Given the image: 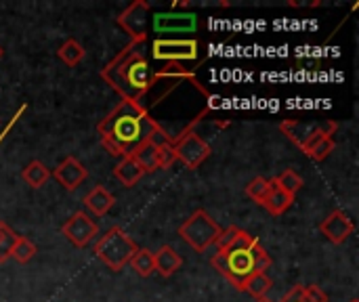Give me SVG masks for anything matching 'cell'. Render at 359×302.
Masks as SVG:
<instances>
[{
	"instance_id": "cell-1",
	"label": "cell",
	"mask_w": 359,
	"mask_h": 302,
	"mask_svg": "<svg viewBox=\"0 0 359 302\" xmlns=\"http://www.w3.org/2000/svg\"><path fill=\"white\" fill-rule=\"evenodd\" d=\"M101 145L109 156L126 158L141 143L149 141L156 132H162L156 122L139 107L128 101H120L97 126ZM164 135V132H162Z\"/></svg>"
},
{
	"instance_id": "cell-2",
	"label": "cell",
	"mask_w": 359,
	"mask_h": 302,
	"mask_svg": "<svg viewBox=\"0 0 359 302\" xmlns=\"http://www.w3.org/2000/svg\"><path fill=\"white\" fill-rule=\"evenodd\" d=\"M156 76H158V71L151 69L149 59L143 48V42L126 44L101 69V78L122 97V101H128L133 105L141 103V99L154 86Z\"/></svg>"
},
{
	"instance_id": "cell-3",
	"label": "cell",
	"mask_w": 359,
	"mask_h": 302,
	"mask_svg": "<svg viewBox=\"0 0 359 302\" xmlns=\"http://www.w3.org/2000/svg\"><path fill=\"white\" fill-rule=\"evenodd\" d=\"M210 263L236 290L242 292L246 280L259 273H267L271 267V256L255 235L242 229L238 240L225 252H217Z\"/></svg>"
},
{
	"instance_id": "cell-4",
	"label": "cell",
	"mask_w": 359,
	"mask_h": 302,
	"mask_svg": "<svg viewBox=\"0 0 359 302\" xmlns=\"http://www.w3.org/2000/svg\"><path fill=\"white\" fill-rule=\"evenodd\" d=\"M137 252V244L133 242V238L122 229V227H111L97 244H95V256L114 273L122 271L133 254Z\"/></svg>"
},
{
	"instance_id": "cell-5",
	"label": "cell",
	"mask_w": 359,
	"mask_h": 302,
	"mask_svg": "<svg viewBox=\"0 0 359 302\" xmlns=\"http://www.w3.org/2000/svg\"><path fill=\"white\" fill-rule=\"evenodd\" d=\"M223 229L206 210H196L189 219H185L179 227V238L198 254H204L210 246H215L219 233Z\"/></svg>"
},
{
	"instance_id": "cell-6",
	"label": "cell",
	"mask_w": 359,
	"mask_h": 302,
	"mask_svg": "<svg viewBox=\"0 0 359 302\" xmlns=\"http://www.w3.org/2000/svg\"><path fill=\"white\" fill-rule=\"evenodd\" d=\"M200 53L198 40H170V38H158L151 44V57L162 63H185V61H196Z\"/></svg>"
},
{
	"instance_id": "cell-7",
	"label": "cell",
	"mask_w": 359,
	"mask_h": 302,
	"mask_svg": "<svg viewBox=\"0 0 359 302\" xmlns=\"http://www.w3.org/2000/svg\"><path fill=\"white\" fill-rule=\"evenodd\" d=\"M172 147H175L177 160L183 162L185 168H189V170L200 168V166L210 158V153H212V147H210L200 135H196L194 130H189V132H185L183 137H179V139L172 143Z\"/></svg>"
},
{
	"instance_id": "cell-8",
	"label": "cell",
	"mask_w": 359,
	"mask_h": 302,
	"mask_svg": "<svg viewBox=\"0 0 359 302\" xmlns=\"http://www.w3.org/2000/svg\"><path fill=\"white\" fill-rule=\"evenodd\" d=\"M147 21H149V2L147 0H135L116 19V23L130 36V42L147 40Z\"/></svg>"
},
{
	"instance_id": "cell-9",
	"label": "cell",
	"mask_w": 359,
	"mask_h": 302,
	"mask_svg": "<svg viewBox=\"0 0 359 302\" xmlns=\"http://www.w3.org/2000/svg\"><path fill=\"white\" fill-rule=\"evenodd\" d=\"M61 235L76 248H86L97 235H99V225L90 219L86 212H74L63 225H61Z\"/></svg>"
},
{
	"instance_id": "cell-10",
	"label": "cell",
	"mask_w": 359,
	"mask_h": 302,
	"mask_svg": "<svg viewBox=\"0 0 359 302\" xmlns=\"http://www.w3.org/2000/svg\"><path fill=\"white\" fill-rule=\"evenodd\" d=\"M353 231H355V225H353V221L349 219V214L347 212H343V210H332L322 223H320V233L328 240V242H332V244H343V242H347L349 240V235H353Z\"/></svg>"
},
{
	"instance_id": "cell-11",
	"label": "cell",
	"mask_w": 359,
	"mask_h": 302,
	"mask_svg": "<svg viewBox=\"0 0 359 302\" xmlns=\"http://www.w3.org/2000/svg\"><path fill=\"white\" fill-rule=\"evenodd\" d=\"M50 177L63 187V189H67V191H76L84 181H86V177H88V170H86V166L78 160V158H74V156H67L53 172H50Z\"/></svg>"
},
{
	"instance_id": "cell-12",
	"label": "cell",
	"mask_w": 359,
	"mask_h": 302,
	"mask_svg": "<svg viewBox=\"0 0 359 302\" xmlns=\"http://www.w3.org/2000/svg\"><path fill=\"white\" fill-rule=\"evenodd\" d=\"M198 27V17L189 13H160L154 17V29L158 34H191Z\"/></svg>"
},
{
	"instance_id": "cell-13",
	"label": "cell",
	"mask_w": 359,
	"mask_h": 302,
	"mask_svg": "<svg viewBox=\"0 0 359 302\" xmlns=\"http://www.w3.org/2000/svg\"><path fill=\"white\" fill-rule=\"evenodd\" d=\"M322 126H324V122H320V124H309V122H303V120H284V122L280 124V130H282L299 149H303L305 143H307L316 132H320Z\"/></svg>"
},
{
	"instance_id": "cell-14",
	"label": "cell",
	"mask_w": 359,
	"mask_h": 302,
	"mask_svg": "<svg viewBox=\"0 0 359 302\" xmlns=\"http://www.w3.org/2000/svg\"><path fill=\"white\" fill-rule=\"evenodd\" d=\"M84 206L90 214L95 217H105L114 206H116V198L114 193H109L103 185H97L93 187L86 195H84Z\"/></svg>"
},
{
	"instance_id": "cell-15",
	"label": "cell",
	"mask_w": 359,
	"mask_h": 302,
	"mask_svg": "<svg viewBox=\"0 0 359 302\" xmlns=\"http://www.w3.org/2000/svg\"><path fill=\"white\" fill-rule=\"evenodd\" d=\"M181 267H183V259L179 256V252H175L172 246L166 244V246L158 248V252H154V269L158 271V275L170 277Z\"/></svg>"
},
{
	"instance_id": "cell-16",
	"label": "cell",
	"mask_w": 359,
	"mask_h": 302,
	"mask_svg": "<svg viewBox=\"0 0 359 302\" xmlns=\"http://www.w3.org/2000/svg\"><path fill=\"white\" fill-rule=\"evenodd\" d=\"M269 183H271V191H269L267 200L263 202V208H265L269 214H273V217H282L284 212H288V210L292 208L294 198L288 195V193H284L282 189H278V185H276L273 179H269Z\"/></svg>"
},
{
	"instance_id": "cell-17",
	"label": "cell",
	"mask_w": 359,
	"mask_h": 302,
	"mask_svg": "<svg viewBox=\"0 0 359 302\" xmlns=\"http://www.w3.org/2000/svg\"><path fill=\"white\" fill-rule=\"evenodd\" d=\"M114 177H116L124 187H133V185H137V183L143 179V170L139 168V164H137L130 156H126V158H122L120 164L114 168Z\"/></svg>"
},
{
	"instance_id": "cell-18",
	"label": "cell",
	"mask_w": 359,
	"mask_h": 302,
	"mask_svg": "<svg viewBox=\"0 0 359 302\" xmlns=\"http://www.w3.org/2000/svg\"><path fill=\"white\" fill-rule=\"evenodd\" d=\"M21 179L25 185H29L32 189H40L46 185V181L50 179V170L40 162V160H32L23 170H21Z\"/></svg>"
},
{
	"instance_id": "cell-19",
	"label": "cell",
	"mask_w": 359,
	"mask_h": 302,
	"mask_svg": "<svg viewBox=\"0 0 359 302\" xmlns=\"http://www.w3.org/2000/svg\"><path fill=\"white\" fill-rule=\"evenodd\" d=\"M130 158L139 164V168L143 170V174H149V172H156L158 170V162H156V145L151 141H145L141 143L133 153Z\"/></svg>"
},
{
	"instance_id": "cell-20",
	"label": "cell",
	"mask_w": 359,
	"mask_h": 302,
	"mask_svg": "<svg viewBox=\"0 0 359 302\" xmlns=\"http://www.w3.org/2000/svg\"><path fill=\"white\" fill-rule=\"evenodd\" d=\"M86 50L84 46L76 40V38H67L59 48H57V57L67 65V67H76L78 63H82Z\"/></svg>"
},
{
	"instance_id": "cell-21",
	"label": "cell",
	"mask_w": 359,
	"mask_h": 302,
	"mask_svg": "<svg viewBox=\"0 0 359 302\" xmlns=\"http://www.w3.org/2000/svg\"><path fill=\"white\" fill-rule=\"evenodd\" d=\"M273 181H276L278 189H282L284 193H288V195H292V198H294V195L303 189V185H305L303 177H301L297 170H292V168L280 172L278 177H273Z\"/></svg>"
},
{
	"instance_id": "cell-22",
	"label": "cell",
	"mask_w": 359,
	"mask_h": 302,
	"mask_svg": "<svg viewBox=\"0 0 359 302\" xmlns=\"http://www.w3.org/2000/svg\"><path fill=\"white\" fill-rule=\"evenodd\" d=\"M128 265L141 277H149L151 273H156V269H154V252L147 250V248H137V252L133 254Z\"/></svg>"
},
{
	"instance_id": "cell-23",
	"label": "cell",
	"mask_w": 359,
	"mask_h": 302,
	"mask_svg": "<svg viewBox=\"0 0 359 302\" xmlns=\"http://www.w3.org/2000/svg\"><path fill=\"white\" fill-rule=\"evenodd\" d=\"M273 282L267 273H259V275H252L250 280H246V284L242 286V292H248L255 301L257 298H265L271 290Z\"/></svg>"
},
{
	"instance_id": "cell-24",
	"label": "cell",
	"mask_w": 359,
	"mask_h": 302,
	"mask_svg": "<svg viewBox=\"0 0 359 302\" xmlns=\"http://www.w3.org/2000/svg\"><path fill=\"white\" fill-rule=\"evenodd\" d=\"M34 256H36V246H34V242L27 240V238H23V235H17L15 246H13V250H11V259H15L17 263L25 265V263H29Z\"/></svg>"
},
{
	"instance_id": "cell-25",
	"label": "cell",
	"mask_w": 359,
	"mask_h": 302,
	"mask_svg": "<svg viewBox=\"0 0 359 302\" xmlns=\"http://www.w3.org/2000/svg\"><path fill=\"white\" fill-rule=\"evenodd\" d=\"M269 191H271V183H269V179H263V177L252 179V181L246 185V195H248L255 204H259V206H263V202L267 200Z\"/></svg>"
},
{
	"instance_id": "cell-26",
	"label": "cell",
	"mask_w": 359,
	"mask_h": 302,
	"mask_svg": "<svg viewBox=\"0 0 359 302\" xmlns=\"http://www.w3.org/2000/svg\"><path fill=\"white\" fill-rule=\"evenodd\" d=\"M15 240H17V233L0 221V263H4L8 256H11V250L15 246Z\"/></svg>"
},
{
	"instance_id": "cell-27",
	"label": "cell",
	"mask_w": 359,
	"mask_h": 302,
	"mask_svg": "<svg viewBox=\"0 0 359 302\" xmlns=\"http://www.w3.org/2000/svg\"><path fill=\"white\" fill-rule=\"evenodd\" d=\"M156 162H158V170H168L177 162L172 143H160V145H156Z\"/></svg>"
},
{
	"instance_id": "cell-28",
	"label": "cell",
	"mask_w": 359,
	"mask_h": 302,
	"mask_svg": "<svg viewBox=\"0 0 359 302\" xmlns=\"http://www.w3.org/2000/svg\"><path fill=\"white\" fill-rule=\"evenodd\" d=\"M334 147H337V143H334V139L332 137H328V139H322L320 143H316L305 156H309L311 160H316V162H324L332 151H334Z\"/></svg>"
},
{
	"instance_id": "cell-29",
	"label": "cell",
	"mask_w": 359,
	"mask_h": 302,
	"mask_svg": "<svg viewBox=\"0 0 359 302\" xmlns=\"http://www.w3.org/2000/svg\"><path fill=\"white\" fill-rule=\"evenodd\" d=\"M240 227H236V225H231V227H227L225 231H221L219 233V238H217V242H215V246H217V252H225L236 240H238V235H240Z\"/></svg>"
},
{
	"instance_id": "cell-30",
	"label": "cell",
	"mask_w": 359,
	"mask_h": 302,
	"mask_svg": "<svg viewBox=\"0 0 359 302\" xmlns=\"http://www.w3.org/2000/svg\"><path fill=\"white\" fill-rule=\"evenodd\" d=\"M303 296L307 298V302H328L326 292H324L320 286H316V284H311V286H303Z\"/></svg>"
},
{
	"instance_id": "cell-31",
	"label": "cell",
	"mask_w": 359,
	"mask_h": 302,
	"mask_svg": "<svg viewBox=\"0 0 359 302\" xmlns=\"http://www.w3.org/2000/svg\"><path fill=\"white\" fill-rule=\"evenodd\" d=\"M280 302H307V298L303 296V286H294Z\"/></svg>"
},
{
	"instance_id": "cell-32",
	"label": "cell",
	"mask_w": 359,
	"mask_h": 302,
	"mask_svg": "<svg viewBox=\"0 0 359 302\" xmlns=\"http://www.w3.org/2000/svg\"><path fill=\"white\" fill-rule=\"evenodd\" d=\"M255 302H276V301H271V298H267V296H265V298H257Z\"/></svg>"
},
{
	"instance_id": "cell-33",
	"label": "cell",
	"mask_w": 359,
	"mask_h": 302,
	"mask_svg": "<svg viewBox=\"0 0 359 302\" xmlns=\"http://www.w3.org/2000/svg\"><path fill=\"white\" fill-rule=\"evenodd\" d=\"M0 57H2V48H0Z\"/></svg>"
},
{
	"instance_id": "cell-34",
	"label": "cell",
	"mask_w": 359,
	"mask_h": 302,
	"mask_svg": "<svg viewBox=\"0 0 359 302\" xmlns=\"http://www.w3.org/2000/svg\"><path fill=\"white\" fill-rule=\"evenodd\" d=\"M351 302H359V301H351Z\"/></svg>"
}]
</instances>
